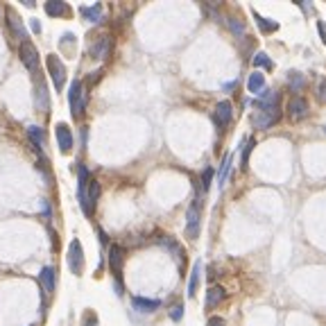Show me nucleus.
Wrapping results in <instances>:
<instances>
[{"instance_id": "1", "label": "nucleus", "mask_w": 326, "mask_h": 326, "mask_svg": "<svg viewBox=\"0 0 326 326\" xmlns=\"http://www.w3.org/2000/svg\"><path fill=\"white\" fill-rule=\"evenodd\" d=\"M68 102H70V114L73 118H80L86 109V91L82 86L80 80H75L70 84V91H68Z\"/></svg>"}, {"instance_id": "2", "label": "nucleus", "mask_w": 326, "mask_h": 326, "mask_svg": "<svg viewBox=\"0 0 326 326\" xmlns=\"http://www.w3.org/2000/svg\"><path fill=\"white\" fill-rule=\"evenodd\" d=\"M46 66H48V73H50V77H52L55 89L61 91L64 89V84H66V66H64V61H61L57 55H48L46 57Z\"/></svg>"}, {"instance_id": "3", "label": "nucleus", "mask_w": 326, "mask_h": 326, "mask_svg": "<svg viewBox=\"0 0 326 326\" xmlns=\"http://www.w3.org/2000/svg\"><path fill=\"white\" fill-rule=\"evenodd\" d=\"M199 222H202V199L197 197L188 206V213H186V236L193 238V240L199 236Z\"/></svg>"}, {"instance_id": "4", "label": "nucleus", "mask_w": 326, "mask_h": 326, "mask_svg": "<svg viewBox=\"0 0 326 326\" xmlns=\"http://www.w3.org/2000/svg\"><path fill=\"white\" fill-rule=\"evenodd\" d=\"M281 120V106H270V109H261L259 114L251 118L256 129H270Z\"/></svg>"}, {"instance_id": "5", "label": "nucleus", "mask_w": 326, "mask_h": 326, "mask_svg": "<svg viewBox=\"0 0 326 326\" xmlns=\"http://www.w3.org/2000/svg\"><path fill=\"white\" fill-rule=\"evenodd\" d=\"M68 267L73 274H82V270H84V251H82L80 240H73L68 245Z\"/></svg>"}, {"instance_id": "6", "label": "nucleus", "mask_w": 326, "mask_h": 326, "mask_svg": "<svg viewBox=\"0 0 326 326\" xmlns=\"http://www.w3.org/2000/svg\"><path fill=\"white\" fill-rule=\"evenodd\" d=\"M21 61H23V66H25L27 70L37 75V70H39V52H37V48H34L30 41L21 43Z\"/></svg>"}, {"instance_id": "7", "label": "nucleus", "mask_w": 326, "mask_h": 326, "mask_svg": "<svg viewBox=\"0 0 326 326\" xmlns=\"http://www.w3.org/2000/svg\"><path fill=\"white\" fill-rule=\"evenodd\" d=\"M98 197H100V182H95V179H91L89 182V188H86V197L82 199V211L86 213V215H91L95 208V204H98Z\"/></svg>"}, {"instance_id": "8", "label": "nucleus", "mask_w": 326, "mask_h": 326, "mask_svg": "<svg viewBox=\"0 0 326 326\" xmlns=\"http://www.w3.org/2000/svg\"><path fill=\"white\" fill-rule=\"evenodd\" d=\"M231 116H233V106H231V102L229 100H222V102H218V106H215V111H213V120H215V125L220 129H225L229 123H231Z\"/></svg>"}, {"instance_id": "9", "label": "nucleus", "mask_w": 326, "mask_h": 326, "mask_svg": "<svg viewBox=\"0 0 326 326\" xmlns=\"http://www.w3.org/2000/svg\"><path fill=\"white\" fill-rule=\"evenodd\" d=\"M55 136H57V145H59V150L64 154H68L73 150V131L68 127L66 123H59L55 127Z\"/></svg>"}, {"instance_id": "10", "label": "nucleus", "mask_w": 326, "mask_h": 326, "mask_svg": "<svg viewBox=\"0 0 326 326\" xmlns=\"http://www.w3.org/2000/svg\"><path fill=\"white\" fill-rule=\"evenodd\" d=\"M34 104H37V109L43 111V114H46V111L50 109V98H48V89H46V84H43L41 77H39V80L34 82Z\"/></svg>"}, {"instance_id": "11", "label": "nucleus", "mask_w": 326, "mask_h": 326, "mask_svg": "<svg viewBox=\"0 0 326 326\" xmlns=\"http://www.w3.org/2000/svg\"><path fill=\"white\" fill-rule=\"evenodd\" d=\"M123 263H125V251L120 245H111L109 249V267L111 272H114V276L118 279L120 272H123Z\"/></svg>"}, {"instance_id": "12", "label": "nucleus", "mask_w": 326, "mask_h": 326, "mask_svg": "<svg viewBox=\"0 0 326 326\" xmlns=\"http://www.w3.org/2000/svg\"><path fill=\"white\" fill-rule=\"evenodd\" d=\"M7 25H9V30H12V34L18 39L21 43H25L27 41V32H25V27H23V23H21V18L16 16V14L12 12V9H7Z\"/></svg>"}, {"instance_id": "13", "label": "nucleus", "mask_w": 326, "mask_h": 326, "mask_svg": "<svg viewBox=\"0 0 326 326\" xmlns=\"http://www.w3.org/2000/svg\"><path fill=\"white\" fill-rule=\"evenodd\" d=\"M288 111H290V116H293L295 120L306 118V114H308V102L301 98V95H295V98L288 102Z\"/></svg>"}, {"instance_id": "14", "label": "nucleus", "mask_w": 326, "mask_h": 326, "mask_svg": "<svg viewBox=\"0 0 326 326\" xmlns=\"http://www.w3.org/2000/svg\"><path fill=\"white\" fill-rule=\"evenodd\" d=\"M225 297H227V293H225L222 285H211L208 293H206V308L211 310V308H215V306H220Z\"/></svg>"}, {"instance_id": "15", "label": "nucleus", "mask_w": 326, "mask_h": 326, "mask_svg": "<svg viewBox=\"0 0 326 326\" xmlns=\"http://www.w3.org/2000/svg\"><path fill=\"white\" fill-rule=\"evenodd\" d=\"M55 270L52 267H43L41 270V274H39V283H41V288H43V293L46 295H50L52 290H55Z\"/></svg>"}, {"instance_id": "16", "label": "nucleus", "mask_w": 326, "mask_h": 326, "mask_svg": "<svg viewBox=\"0 0 326 326\" xmlns=\"http://www.w3.org/2000/svg\"><path fill=\"white\" fill-rule=\"evenodd\" d=\"M131 304H134V308L138 310V313H154V310L161 306V301L145 299V297H134V299H131Z\"/></svg>"}, {"instance_id": "17", "label": "nucleus", "mask_w": 326, "mask_h": 326, "mask_svg": "<svg viewBox=\"0 0 326 326\" xmlns=\"http://www.w3.org/2000/svg\"><path fill=\"white\" fill-rule=\"evenodd\" d=\"M109 48H111V39L109 37H98V41L91 46V55H93L95 59H104V57L109 55Z\"/></svg>"}, {"instance_id": "18", "label": "nucleus", "mask_w": 326, "mask_h": 326, "mask_svg": "<svg viewBox=\"0 0 326 326\" xmlns=\"http://www.w3.org/2000/svg\"><path fill=\"white\" fill-rule=\"evenodd\" d=\"M247 89H249V93H261V91L265 89V77H263V73H251L249 80H247Z\"/></svg>"}, {"instance_id": "19", "label": "nucleus", "mask_w": 326, "mask_h": 326, "mask_svg": "<svg viewBox=\"0 0 326 326\" xmlns=\"http://www.w3.org/2000/svg\"><path fill=\"white\" fill-rule=\"evenodd\" d=\"M80 14L86 18V21H91V23H100V18H102V5H100V3H95L93 7H82V9H80Z\"/></svg>"}, {"instance_id": "20", "label": "nucleus", "mask_w": 326, "mask_h": 326, "mask_svg": "<svg viewBox=\"0 0 326 326\" xmlns=\"http://www.w3.org/2000/svg\"><path fill=\"white\" fill-rule=\"evenodd\" d=\"M46 12L50 14V16H66L68 5L61 3V0H50V3H46Z\"/></svg>"}, {"instance_id": "21", "label": "nucleus", "mask_w": 326, "mask_h": 326, "mask_svg": "<svg viewBox=\"0 0 326 326\" xmlns=\"http://www.w3.org/2000/svg\"><path fill=\"white\" fill-rule=\"evenodd\" d=\"M231 163H233V154H231V152H227V154H225V159H222L220 177H218V182H220L218 186H220V188L227 184V179H229V170H231Z\"/></svg>"}, {"instance_id": "22", "label": "nucleus", "mask_w": 326, "mask_h": 326, "mask_svg": "<svg viewBox=\"0 0 326 326\" xmlns=\"http://www.w3.org/2000/svg\"><path fill=\"white\" fill-rule=\"evenodd\" d=\"M27 136H30L34 150H39V152H41V148H43V129L37 127V125H30V127H27Z\"/></svg>"}, {"instance_id": "23", "label": "nucleus", "mask_w": 326, "mask_h": 326, "mask_svg": "<svg viewBox=\"0 0 326 326\" xmlns=\"http://www.w3.org/2000/svg\"><path fill=\"white\" fill-rule=\"evenodd\" d=\"M199 272H202V263L195 261V267H193V272H191V281H188V297H195V293H197Z\"/></svg>"}, {"instance_id": "24", "label": "nucleus", "mask_w": 326, "mask_h": 326, "mask_svg": "<svg viewBox=\"0 0 326 326\" xmlns=\"http://www.w3.org/2000/svg\"><path fill=\"white\" fill-rule=\"evenodd\" d=\"M254 18H256V23H259L261 32L272 34V32H276V30H279V23H274V21H272V18H263L261 14H256V12H254Z\"/></svg>"}, {"instance_id": "25", "label": "nucleus", "mask_w": 326, "mask_h": 326, "mask_svg": "<svg viewBox=\"0 0 326 326\" xmlns=\"http://www.w3.org/2000/svg\"><path fill=\"white\" fill-rule=\"evenodd\" d=\"M288 82H290V89H293L295 93H299V91H304V86H306V80H304V75H301V73H297V70H293V73H290Z\"/></svg>"}, {"instance_id": "26", "label": "nucleus", "mask_w": 326, "mask_h": 326, "mask_svg": "<svg viewBox=\"0 0 326 326\" xmlns=\"http://www.w3.org/2000/svg\"><path fill=\"white\" fill-rule=\"evenodd\" d=\"M251 148H254V138H249V140H245V143H242V170H247V165H249Z\"/></svg>"}, {"instance_id": "27", "label": "nucleus", "mask_w": 326, "mask_h": 326, "mask_svg": "<svg viewBox=\"0 0 326 326\" xmlns=\"http://www.w3.org/2000/svg\"><path fill=\"white\" fill-rule=\"evenodd\" d=\"M254 64L259 68H272V59L265 55V52H259V55L254 57Z\"/></svg>"}, {"instance_id": "28", "label": "nucleus", "mask_w": 326, "mask_h": 326, "mask_svg": "<svg viewBox=\"0 0 326 326\" xmlns=\"http://www.w3.org/2000/svg\"><path fill=\"white\" fill-rule=\"evenodd\" d=\"M211 179H213V168H206L202 172V188H204V191H208V188H211Z\"/></svg>"}, {"instance_id": "29", "label": "nucleus", "mask_w": 326, "mask_h": 326, "mask_svg": "<svg viewBox=\"0 0 326 326\" xmlns=\"http://www.w3.org/2000/svg\"><path fill=\"white\" fill-rule=\"evenodd\" d=\"M182 317H184V306H182V304L172 306V310H170V319H174V322H182Z\"/></svg>"}, {"instance_id": "30", "label": "nucleus", "mask_w": 326, "mask_h": 326, "mask_svg": "<svg viewBox=\"0 0 326 326\" xmlns=\"http://www.w3.org/2000/svg\"><path fill=\"white\" fill-rule=\"evenodd\" d=\"M229 27H231V30H233V32H236V34H238V37H240V34H242V32H245V25H242V23H240V21H238V18H233V21H229Z\"/></svg>"}, {"instance_id": "31", "label": "nucleus", "mask_w": 326, "mask_h": 326, "mask_svg": "<svg viewBox=\"0 0 326 326\" xmlns=\"http://www.w3.org/2000/svg\"><path fill=\"white\" fill-rule=\"evenodd\" d=\"M317 98L326 104V80H322V82L317 84Z\"/></svg>"}, {"instance_id": "32", "label": "nucleus", "mask_w": 326, "mask_h": 326, "mask_svg": "<svg viewBox=\"0 0 326 326\" xmlns=\"http://www.w3.org/2000/svg\"><path fill=\"white\" fill-rule=\"evenodd\" d=\"M84 326H98V319H95L93 313H86L84 315Z\"/></svg>"}, {"instance_id": "33", "label": "nucleus", "mask_w": 326, "mask_h": 326, "mask_svg": "<svg viewBox=\"0 0 326 326\" xmlns=\"http://www.w3.org/2000/svg\"><path fill=\"white\" fill-rule=\"evenodd\" d=\"M317 30H319V37H322V41H324V46H326V23L324 21L317 23Z\"/></svg>"}, {"instance_id": "34", "label": "nucleus", "mask_w": 326, "mask_h": 326, "mask_svg": "<svg viewBox=\"0 0 326 326\" xmlns=\"http://www.w3.org/2000/svg\"><path fill=\"white\" fill-rule=\"evenodd\" d=\"M206 326H225V319H222V317H211L206 322Z\"/></svg>"}, {"instance_id": "35", "label": "nucleus", "mask_w": 326, "mask_h": 326, "mask_svg": "<svg viewBox=\"0 0 326 326\" xmlns=\"http://www.w3.org/2000/svg\"><path fill=\"white\" fill-rule=\"evenodd\" d=\"M32 30H34V32H41V23H39L37 18H34V21H32Z\"/></svg>"}]
</instances>
